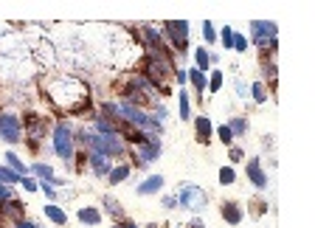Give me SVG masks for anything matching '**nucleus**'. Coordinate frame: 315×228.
<instances>
[{
	"instance_id": "f257e3e1",
	"label": "nucleus",
	"mask_w": 315,
	"mask_h": 228,
	"mask_svg": "<svg viewBox=\"0 0 315 228\" xmlns=\"http://www.w3.org/2000/svg\"><path fill=\"white\" fill-rule=\"evenodd\" d=\"M45 93L51 96V101L62 110H71V113H82L87 104H90V96H87V87L79 82V79L62 76V79H51L45 82Z\"/></svg>"
},
{
	"instance_id": "f03ea898",
	"label": "nucleus",
	"mask_w": 315,
	"mask_h": 228,
	"mask_svg": "<svg viewBox=\"0 0 315 228\" xmlns=\"http://www.w3.org/2000/svg\"><path fill=\"white\" fill-rule=\"evenodd\" d=\"M54 150L62 161H73V130L68 122H59L54 127Z\"/></svg>"
},
{
	"instance_id": "7ed1b4c3",
	"label": "nucleus",
	"mask_w": 315,
	"mask_h": 228,
	"mask_svg": "<svg viewBox=\"0 0 315 228\" xmlns=\"http://www.w3.org/2000/svg\"><path fill=\"white\" fill-rule=\"evenodd\" d=\"M183 208H189V211H203L206 208V192H203L200 186H180L178 189V197H175Z\"/></svg>"
},
{
	"instance_id": "20e7f679",
	"label": "nucleus",
	"mask_w": 315,
	"mask_h": 228,
	"mask_svg": "<svg viewBox=\"0 0 315 228\" xmlns=\"http://www.w3.org/2000/svg\"><path fill=\"white\" fill-rule=\"evenodd\" d=\"M0 138L9 144H17L23 138V124L17 113H0Z\"/></svg>"
},
{
	"instance_id": "39448f33",
	"label": "nucleus",
	"mask_w": 315,
	"mask_h": 228,
	"mask_svg": "<svg viewBox=\"0 0 315 228\" xmlns=\"http://www.w3.org/2000/svg\"><path fill=\"white\" fill-rule=\"evenodd\" d=\"M251 31L259 48H273L276 45V26L273 23H253Z\"/></svg>"
},
{
	"instance_id": "423d86ee",
	"label": "nucleus",
	"mask_w": 315,
	"mask_h": 228,
	"mask_svg": "<svg viewBox=\"0 0 315 228\" xmlns=\"http://www.w3.org/2000/svg\"><path fill=\"white\" fill-rule=\"evenodd\" d=\"M135 155H138V166H146L152 164L158 155H161V144H158V138H146V141L135 144Z\"/></svg>"
},
{
	"instance_id": "0eeeda50",
	"label": "nucleus",
	"mask_w": 315,
	"mask_h": 228,
	"mask_svg": "<svg viewBox=\"0 0 315 228\" xmlns=\"http://www.w3.org/2000/svg\"><path fill=\"white\" fill-rule=\"evenodd\" d=\"M166 31H169V37H172V45L183 54V51H186V43H189V23L172 20V23H166Z\"/></svg>"
},
{
	"instance_id": "6e6552de",
	"label": "nucleus",
	"mask_w": 315,
	"mask_h": 228,
	"mask_svg": "<svg viewBox=\"0 0 315 228\" xmlns=\"http://www.w3.org/2000/svg\"><path fill=\"white\" fill-rule=\"evenodd\" d=\"M26 130H29L31 141H40V138H45V133H48V122H45L43 116L29 113L26 116Z\"/></svg>"
},
{
	"instance_id": "1a4fd4ad",
	"label": "nucleus",
	"mask_w": 315,
	"mask_h": 228,
	"mask_svg": "<svg viewBox=\"0 0 315 228\" xmlns=\"http://www.w3.org/2000/svg\"><path fill=\"white\" fill-rule=\"evenodd\" d=\"M222 217H225V222H231V225H239V222H242V206L234 203V200H225V203H222Z\"/></svg>"
},
{
	"instance_id": "9d476101",
	"label": "nucleus",
	"mask_w": 315,
	"mask_h": 228,
	"mask_svg": "<svg viewBox=\"0 0 315 228\" xmlns=\"http://www.w3.org/2000/svg\"><path fill=\"white\" fill-rule=\"evenodd\" d=\"M87 164L93 166V172L96 175H110V169H113V166H110V158H104V155H99V152H87Z\"/></svg>"
},
{
	"instance_id": "9b49d317",
	"label": "nucleus",
	"mask_w": 315,
	"mask_h": 228,
	"mask_svg": "<svg viewBox=\"0 0 315 228\" xmlns=\"http://www.w3.org/2000/svg\"><path fill=\"white\" fill-rule=\"evenodd\" d=\"M0 217H6V220H23V206L17 200H3L0 203Z\"/></svg>"
},
{
	"instance_id": "f8f14e48",
	"label": "nucleus",
	"mask_w": 315,
	"mask_h": 228,
	"mask_svg": "<svg viewBox=\"0 0 315 228\" xmlns=\"http://www.w3.org/2000/svg\"><path fill=\"white\" fill-rule=\"evenodd\" d=\"M248 178H251L253 186H259V189H265V186H267L265 172H262V166H259V158H253L251 164H248Z\"/></svg>"
},
{
	"instance_id": "ddd939ff",
	"label": "nucleus",
	"mask_w": 315,
	"mask_h": 228,
	"mask_svg": "<svg viewBox=\"0 0 315 228\" xmlns=\"http://www.w3.org/2000/svg\"><path fill=\"white\" fill-rule=\"evenodd\" d=\"M31 172H34L37 178H43V183H51V186H57V183H62V180L54 175V169H51L48 164H34L31 166Z\"/></svg>"
},
{
	"instance_id": "4468645a",
	"label": "nucleus",
	"mask_w": 315,
	"mask_h": 228,
	"mask_svg": "<svg viewBox=\"0 0 315 228\" xmlns=\"http://www.w3.org/2000/svg\"><path fill=\"white\" fill-rule=\"evenodd\" d=\"M161 189H164V178H161V175H152V178H146L138 186L135 192L138 194H155V192H161Z\"/></svg>"
},
{
	"instance_id": "2eb2a0df",
	"label": "nucleus",
	"mask_w": 315,
	"mask_h": 228,
	"mask_svg": "<svg viewBox=\"0 0 315 228\" xmlns=\"http://www.w3.org/2000/svg\"><path fill=\"white\" fill-rule=\"evenodd\" d=\"M194 124H197V141H200V144H208V141H211V122H208L206 116H200Z\"/></svg>"
},
{
	"instance_id": "dca6fc26",
	"label": "nucleus",
	"mask_w": 315,
	"mask_h": 228,
	"mask_svg": "<svg viewBox=\"0 0 315 228\" xmlns=\"http://www.w3.org/2000/svg\"><path fill=\"white\" fill-rule=\"evenodd\" d=\"M45 217H48V220H54L57 225H65V222H68V214H65L59 206H45Z\"/></svg>"
},
{
	"instance_id": "f3484780",
	"label": "nucleus",
	"mask_w": 315,
	"mask_h": 228,
	"mask_svg": "<svg viewBox=\"0 0 315 228\" xmlns=\"http://www.w3.org/2000/svg\"><path fill=\"white\" fill-rule=\"evenodd\" d=\"M79 220L85 222V225H96V222L101 220V214L96 211V208H82V211H79Z\"/></svg>"
},
{
	"instance_id": "a211bd4d",
	"label": "nucleus",
	"mask_w": 315,
	"mask_h": 228,
	"mask_svg": "<svg viewBox=\"0 0 315 228\" xmlns=\"http://www.w3.org/2000/svg\"><path fill=\"white\" fill-rule=\"evenodd\" d=\"M127 175H129V166L127 164H121V166H115V169H110V183H121V180H127Z\"/></svg>"
},
{
	"instance_id": "6ab92c4d",
	"label": "nucleus",
	"mask_w": 315,
	"mask_h": 228,
	"mask_svg": "<svg viewBox=\"0 0 315 228\" xmlns=\"http://www.w3.org/2000/svg\"><path fill=\"white\" fill-rule=\"evenodd\" d=\"M186 76L192 79V85L197 87V93H200V96H203V90H206V73H203V71H197V68H194V71H192V73H186Z\"/></svg>"
},
{
	"instance_id": "aec40b11",
	"label": "nucleus",
	"mask_w": 315,
	"mask_h": 228,
	"mask_svg": "<svg viewBox=\"0 0 315 228\" xmlns=\"http://www.w3.org/2000/svg\"><path fill=\"white\" fill-rule=\"evenodd\" d=\"M194 59H197V71H206L208 62H211V54H208L206 48H197L194 51Z\"/></svg>"
},
{
	"instance_id": "412c9836",
	"label": "nucleus",
	"mask_w": 315,
	"mask_h": 228,
	"mask_svg": "<svg viewBox=\"0 0 315 228\" xmlns=\"http://www.w3.org/2000/svg\"><path fill=\"white\" fill-rule=\"evenodd\" d=\"M104 208H107L113 217H118V220H124V211H121V206H118V200H113V197H104Z\"/></svg>"
},
{
	"instance_id": "4be33fe9",
	"label": "nucleus",
	"mask_w": 315,
	"mask_h": 228,
	"mask_svg": "<svg viewBox=\"0 0 315 228\" xmlns=\"http://www.w3.org/2000/svg\"><path fill=\"white\" fill-rule=\"evenodd\" d=\"M228 130H231V136H245V130H248V122H245V119H234V122L228 124Z\"/></svg>"
},
{
	"instance_id": "5701e85b",
	"label": "nucleus",
	"mask_w": 315,
	"mask_h": 228,
	"mask_svg": "<svg viewBox=\"0 0 315 228\" xmlns=\"http://www.w3.org/2000/svg\"><path fill=\"white\" fill-rule=\"evenodd\" d=\"M6 161H9V166H12V172H17V175L23 178V172H26V166H23V161H20V158H17L15 152H9V155H6Z\"/></svg>"
},
{
	"instance_id": "b1692460",
	"label": "nucleus",
	"mask_w": 315,
	"mask_h": 228,
	"mask_svg": "<svg viewBox=\"0 0 315 228\" xmlns=\"http://www.w3.org/2000/svg\"><path fill=\"white\" fill-rule=\"evenodd\" d=\"M206 87H208L211 93L220 90V87H222V71H214V73H211V79L206 82Z\"/></svg>"
},
{
	"instance_id": "393cba45",
	"label": "nucleus",
	"mask_w": 315,
	"mask_h": 228,
	"mask_svg": "<svg viewBox=\"0 0 315 228\" xmlns=\"http://www.w3.org/2000/svg\"><path fill=\"white\" fill-rule=\"evenodd\" d=\"M234 180H236V172L231 169V166H222V169H220V183L228 186V183H234Z\"/></svg>"
},
{
	"instance_id": "a878e982",
	"label": "nucleus",
	"mask_w": 315,
	"mask_h": 228,
	"mask_svg": "<svg viewBox=\"0 0 315 228\" xmlns=\"http://www.w3.org/2000/svg\"><path fill=\"white\" fill-rule=\"evenodd\" d=\"M0 180H3V183H17V180H23V178L12 169H0Z\"/></svg>"
},
{
	"instance_id": "bb28decb",
	"label": "nucleus",
	"mask_w": 315,
	"mask_h": 228,
	"mask_svg": "<svg viewBox=\"0 0 315 228\" xmlns=\"http://www.w3.org/2000/svg\"><path fill=\"white\" fill-rule=\"evenodd\" d=\"M251 90H253V99H256V101H265V99H267V90H265V82H256V85H253V87H251Z\"/></svg>"
},
{
	"instance_id": "cd10ccee",
	"label": "nucleus",
	"mask_w": 315,
	"mask_h": 228,
	"mask_svg": "<svg viewBox=\"0 0 315 228\" xmlns=\"http://www.w3.org/2000/svg\"><path fill=\"white\" fill-rule=\"evenodd\" d=\"M189 96H186V90H180V119H189Z\"/></svg>"
},
{
	"instance_id": "c85d7f7f",
	"label": "nucleus",
	"mask_w": 315,
	"mask_h": 228,
	"mask_svg": "<svg viewBox=\"0 0 315 228\" xmlns=\"http://www.w3.org/2000/svg\"><path fill=\"white\" fill-rule=\"evenodd\" d=\"M217 136H220L222 144H231V138H234V136H231V130H228V124H222V127L217 130Z\"/></svg>"
},
{
	"instance_id": "c756f323",
	"label": "nucleus",
	"mask_w": 315,
	"mask_h": 228,
	"mask_svg": "<svg viewBox=\"0 0 315 228\" xmlns=\"http://www.w3.org/2000/svg\"><path fill=\"white\" fill-rule=\"evenodd\" d=\"M222 45H225V48H231V45H234V31H231L228 26L222 29Z\"/></svg>"
},
{
	"instance_id": "7c9ffc66",
	"label": "nucleus",
	"mask_w": 315,
	"mask_h": 228,
	"mask_svg": "<svg viewBox=\"0 0 315 228\" xmlns=\"http://www.w3.org/2000/svg\"><path fill=\"white\" fill-rule=\"evenodd\" d=\"M231 48H236V51H245V48H248V40H245L242 34H234V45H231Z\"/></svg>"
},
{
	"instance_id": "2f4dec72",
	"label": "nucleus",
	"mask_w": 315,
	"mask_h": 228,
	"mask_svg": "<svg viewBox=\"0 0 315 228\" xmlns=\"http://www.w3.org/2000/svg\"><path fill=\"white\" fill-rule=\"evenodd\" d=\"M203 31H206V40H208V43H214V40H217L214 26H211V23H203Z\"/></svg>"
},
{
	"instance_id": "473e14b6",
	"label": "nucleus",
	"mask_w": 315,
	"mask_h": 228,
	"mask_svg": "<svg viewBox=\"0 0 315 228\" xmlns=\"http://www.w3.org/2000/svg\"><path fill=\"white\" fill-rule=\"evenodd\" d=\"M0 200H12V189L6 183H0Z\"/></svg>"
},
{
	"instance_id": "72a5a7b5",
	"label": "nucleus",
	"mask_w": 315,
	"mask_h": 228,
	"mask_svg": "<svg viewBox=\"0 0 315 228\" xmlns=\"http://www.w3.org/2000/svg\"><path fill=\"white\" fill-rule=\"evenodd\" d=\"M242 158H245V152L239 147H231V161H242Z\"/></svg>"
},
{
	"instance_id": "f704fd0d",
	"label": "nucleus",
	"mask_w": 315,
	"mask_h": 228,
	"mask_svg": "<svg viewBox=\"0 0 315 228\" xmlns=\"http://www.w3.org/2000/svg\"><path fill=\"white\" fill-rule=\"evenodd\" d=\"M40 189H43L48 197H57V192H54V186H51V183H40Z\"/></svg>"
},
{
	"instance_id": "c9c22d12",
	"label": "nucleus",
	"mask_w": 315,
	"mask_h": 228,
	"mask_svg": "<svg viewBox=\"0 0 315 228\" xmlns=\"http://www.w3.org/2000/svg\"><path fill=\"white\" fill-rule=\"evenodd\" d=\"M15 228H40V225H34L31 220H17V222H15Z\"/></svg>"
},
{
	"instance_id": "e433bc0d",
	"label": "nucleus",
	"mask_w": 315,
	"mask_h": 228,
	"mask_svg": "<svg viewBox=\"0 0 315 228\" xmlns=\"http://www.w3.org/2000/svg\"><path fill=\"white\" fill-rule=\"evenodd\" d=\"M236 93H239L242 99H245V96H248V87H245V82H236Z\"/></svg>"
},
{
	"instance_id": "4c0bfd02",
	"label": "nucleus",
	"mask_w": 315,
	"mask_h": 228,
	"mask_svg": "<svg viewBox=\"0 0 315 228\" xmlns=\"http://www.w3.org/2000/svg\"><path fill=\"white\" fill-rule=\"evenodd\" d=\"M23 186H26V189H29V192H37V189H40V186H37L34 180H29V178L23 180Z\"/></svg>"
},
{
	"instance_id": "58836bf2",
	"label": "nucleus",
	"mask_w": 315,
	"mask_h": 228,
	"mask_svg": "<svg viewBox=\"0 0 315 228\" xmlns=\"http://www.w3.org/2000/svg\"><path fill=\"white\" fill-rule=\"evenodd\" d=\"M164 206L166 208H175V206H178V200H175V197H164Z\"/></svg>"
},
{
	"instance_id": "ea45409f",
	"label": "nucleus",
	"mask_w": 315,
	"mask_h": 228,
	"mask_svg": "<svg viewBox=\"0 0 315 228\" xmlns=\"http://www.w3.org/2000/svg\"><path fill=\"white\" fill-rule=\"evenodd\" d=\"M189 228H206V225H203V220H197V217H194V220L189 222Z\"/></svg>"
},
{
	"instance_id": "a19ab883",
	"label": "nucleus",
	"mask_w": 315,
	"mask_h": 228,
	"mask_svg": "<svg viewBox=\"0 0 315 228\" xmlns=\"http://www.w3.org/2000/svg\"><path fill=\"white\" fill-rule=\"evenodd\" d=\"M146 228H161V225H155V222H149V225H146Z\"/></svg>"
}]
</instances>
